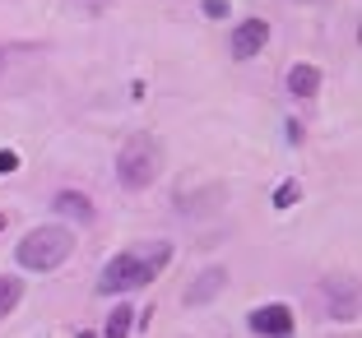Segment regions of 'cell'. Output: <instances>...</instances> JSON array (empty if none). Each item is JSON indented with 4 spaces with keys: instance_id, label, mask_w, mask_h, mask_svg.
<instances>
[{
    "instance_id": "cell-12",
    "label": "cell",
    "mask_w": 362,
    "mask_h": 338,
    "mask_svg": "<svg viewBox=\"0 0 362 338\" xmlns=\"http://www.w3.org/2000/svg\"><path fill=\"white\" fill-rule=\"evenodd\" d=\"M14 167H19V153H10V148H5V153H0V176H10Z\"/></svg>"
},
{
    "instance_id": "cell-4",
    "label": "cell",
    "mask_w": 362,
    "mask_h": 338,
    "mask_svg": "<svg viewBox=\"0 0 362 338\" xmlns=\"http://www.w3.org/2000/svg\"><path fill=\"white\" fill-rule=\"evenodd\" d=\"M265 42H269V23L265 19H246V23H237V32H233V56L237 61H251V56H260Z\"/></svg>"
},
{
    "instance_id": "cell-10",
    "label": "cell",
    "mask_w": 362,
    "mask_h": 338,
    "mask_svg": "<svg viewBox=\"0 0 362 338\" xmlns=\"http://www.w3.org/2000/svg\"><path fill=\"white\" fill-rule=\"evenodd\" d=\"M19 296H23V283H19V278H5V274H0V320L19 306Z\"/></svg>"
},
{
    "instance_id": "cell-15",
    "label": "cell",
    "mask_w": 362,
    "mask_h": 338,
    "mask_svg": "<svg viewBox=\"0 0 362 338\" xmlns=\"http://www.w3.org/2000/svg\"><path fill=\"white\" fill-rule=\"evenodd\" d=\"M0 227H5V213H0Z\"/></svg>"
},
{
    "instance_id": "cell-7",
    "label": "cell",
    "mask_w": 362,
    "mask_h": 338,
    "mask_svg": "<svg viewBox=\"0 0 362 338\" xmlns=\"http://www.w3.org/2000/svg\"><path fill=\"white\" fill-rule=\"evenodd\" d=\"M288 93L316 97L320 93V70H316V65H293V70H288Z\"/></svg>"
},
{
    "instance_id": "cell-9",
    "label": "cell",
    "mask_w": 362,
    "mask_h": 338,
    "mask_svg": "<svg viewBox=\"0 0 362 338\" xmlns=\"http://www.w3.org/2000/svg\"><path fill=\"white\" fill-rule=\"evenodd\" d=\"M135 315H139V310L117 306V310H112V320H107V329H103V338H126V334H130V325H135Z\"/></svg>"
},
{
    "instance_id": "cell-5",
    "label": "cell",
    "mask_w": 362,
    "mask_h": 338,
    "mask_svg": "<svg viewBox=\"0 0 362 338\" xmlns=\"http://www.w3.org/2000/svg\"><path fill=\"white\" fill-rule=\"evenodd\" d=\"M251 329H256V334L288 338V334H293V310H288L284 301H274V306H260V310H251Z\"/></svg>"
},
{
    "instance_id": "cell-6",
    "label": "cell",
    "mask_w": 362,
    "mask_h": 338,
    "mask_svg": "<svg viewBox=\"0 0 362 338\" xmlns=\"http://www.w3.org/2000/svg\"><path fill=\"white\" fill-rule=\"evenodd\" d=\"M223 283H228V274L223 269H204L200 278H195L191 287H186V306H204L214 292H223Z\"/></svg>"
},
{
    "instance_id": "cell-16",
    "label": "cell",
    "mask_w": 362,
    "mask_h": 338,
    "mask_svg": "<svg viewBox=\"0 0 362 338\" xmlns=\"http://www.w3.org/2000/svg\"><path fill=\"white\" fill-rule=\"evenodd\" d=\"M79 338H93V334H79Z\"/></svg>"
},
{
    "instance_id": "cell-1",
    "label": "cell",
    "mask_w": 362,
    "mask_h": 338,
    "mask_svg": "<svg viewBox=\"0 0 362 338\" xmlns=\"http://www.w3.org/2000/svg\"><path fill=\"white\" fill-rule=\"evenodd\" d=\"M172 260V246L168 241H149V246H139V251H126L117 255V260H107L103 278H98V292H130V287H144L153 283V278L168 269Z\"/></svg>"
},
{
    "instance_id": "cell-8",
    "label": "cell",
    "mask_w": 362,
    "mask_h": 338,
    "mask_svg": "<svg viewBox=\"0 0 362 338\" xmlns=\"http://www.w3.org/2000/svg\"><path fill=\"white\" fill-rule=\"evenodd\" d=\"M52 209H56V213H70V218H79V222H88V218H93V204H88L84 195H75V191H61Z\"/></svg>"
},
{
    "instance_id": "cell-13",
    "label": "cell",
    "mask_w": 362,
    "mask_h": 338,
    "mask_svg": "<svg viewBox=\"0 0 362 338\" xmlns=\"http://www.w3.org/2000/svg\"><path fill=\"white\" fill-rule=\"evenodd\" d=\"M204 14H214V19H223V14H228V0H204Z\"/></svg>"
},
{
    "instance_id": "cell-14",
    "label": "cell",
    "mask_w": 362,
    "mask_h": 338,
    "mask_svg": "<svg viewBox=\"0 0 362 338\" xmlns=\"http://www.w3.org/2000/svg\"><path fill=\"white\" fill-rule=\"evenodd\" d=\"M0 70H5V52H0Z\"/></svg>"
},
{
    "instance_id": "cell-3",
    "label": "cell",
    "mask_w": 362,
    "mask_h": 338,
    "mask_svg": "<svg viewBox=\"0 0 362 338\" xmlns=\"http://www.w3.org/2000/svg\"><path fill=\"white\" fill-rule=\"evenodd\" d=\"M158 167H163L158 139L130 135L126 148H121V158H117V181L126 186V191H144V186H153V181H158Z\"/></svg>"
},
{
    "instance_id": "cell-11",
    "label": "cell",
    "mask_w": 362,
    "mask_h": 338,
    "mask_svg": "<svg viewBox=\"0 0 362 338\" xmlns=\"http://www.w3.org/2000/svg\"><path fill=\"white\" fill-rule=\"evenodd\" d=\"M298 181H284V186H279L274 191V209H293V200H298Z\"/></svg>"
},
{
    "instance_id": "cell-2",
    "label": "cell",
    "mask_w": 362,
    "mask_h": 338,
    "mask_svg": "<svg viewBox=\"0 0 362 338\" xmlns=\"http://www.w3.org/2000/svg\"><path fill=\"white\" fill-rule=\"evenodd\" d=\"M19 265L23 269H37V274H52L61 269L70 255H75V232L70 227H33L28 236L19 241Z\"/></svg>"
}]
</instances>
